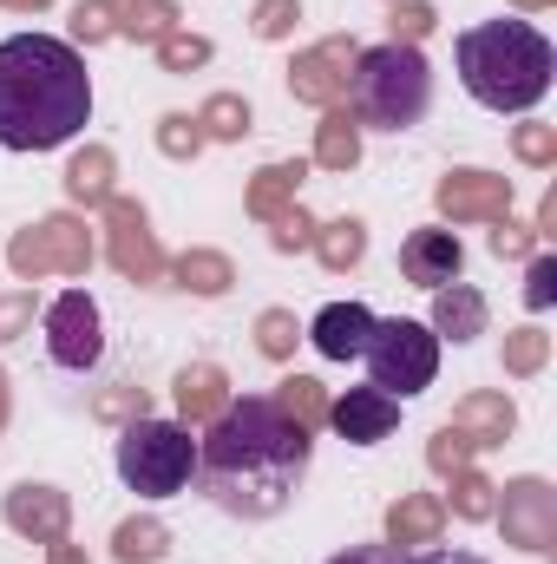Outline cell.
Returning <instances> with one entry per match:
<instances>
[{"instance_id":"cell-1","label":"cell","mask_w":557,"mask_h":564,"mask_svg":"<svg viewBox=\"0 0 557 564\" xmlns=\"http://www.w3.org/2000/svg\"><path fill=\"white\" fill-rule=\"evenodd\" d=\"M308 426H295L276 401H230L197 440V479L230 519H276L308 479Z\"/></svg>"},{"instance_id":"cell-2","label":"cell","mask_w":557,"mask_h":564,"mask_svg":"<svg viewBox=\"0 0 557 564\" xmlns=\"http://www.w3.org/2000/svg\"><path fill=\"white\" fill-rule=\"evenodd\" d=\"M92 119V73L53 33L0 40V151H59Z\"/></svg>"},{"instance_id":"cell-3","label":"cell","mask_w":557,"mask_h":564,"mask_svg":"<svg viewBox=\"0 0 557 564\" xmlns=\"http://www.w3.org/2000/svg\"><path fill=\"white\" fill-rule=\"evenodd\" d=\"M452 59H459V79L466 93L485 106V112H532L545 93H551V40L532 26V20H485V26H466L452 40Z\"/></svg>"},{"instance_id":"cell-4","label":"cell","mask_w":557,"mask_h":564,"mask_svg":"<svg viewBox=\"0 0 557 564\" xmlns=\"http://www.w3.org/2000/svg\"><path fill=\"white\" fill-rule=\"evenodd\" d=\"M348 99H354V126H374V132H414L433 106V73L419 59V46H368L354 53V73H348Z\"/></svg>"},{"instance_id":"cell-5","label":"cell","mask_w":557,"mask_h":564,"mask_svg":"<svg viewBox=\"0 0 557 564\" xmlns=\"http://www.w3.org/2000/svg\"><path fill=\"white\" fill-rule=\"evenodd\" d=\"M197 473V440L177 421H125L119 433V479L139 499H177Z\"/></svg>"},{"instance_id":"cell-6","label":"cell","mask_w":557,"mask_h":564,"mask_svg":"<svg viewBox=\"0 0 557 564\" xmlns=\"http://www.w3.org/2000/svg\"><path fill=\"white\" fill-rule=\"evenodd\" d=\"M361 361H368V388H381L394 401H414V394L433 388V375H439V335L426 322H407V315L374 322Z\"/></svg>"},{"instance_id":"cell-7","label":"cell","mask_w":557,"mask_h":564,"mask_svg":"<svg viewBox=\"0 0 557 564\" xmlns=\"http://www.w3.org/2000/svg\"><path fill=\"white\" fill-rule=\"evenodd\" d=\"M46 355L66 368V375H86L99 368L106 355V335H99V302L86 289H66L53 308H46Z\"/></svg>"},{"instance_id":"cell-8","label":"cell","mask_w":557,"mask_h":564,"mask_svg":"<svg viewBox=\"0 0 557 564\" xmlns=\"http://www.w3.org/2000/svg\"><path fill=\"white\" fill-rule=\"evenodd\" d=\"M505 519V545L518 552H551L557 545V492L545 479H512L505 499H492Z\"/></svg>"},{"instance_id":"cell-9","label":"cell","mask_w":557,"mask_h":564,"mask_svg":"<svg viewBox=\"0 0 557 564\" xmlns=\"http://www.w3.org/2000/svg\"><path fill=\"white\" fill-rule=\"evenodd\" d=\"M86 257H92V243H86V230L73 224V217H46L40 230H26V237H13V250H7V263L20 270V276H46V270H86Z\"/></svg>"},{"instance_id":"cell-10","label":"cell","mask_w":557,"mask_h":564,"mask_svg":"<svg viewBox=\"0 0 557 564\" xmlns=\"http://www.w3.org/2000/svg\"><path fill=\"white\" fill-rule=\"evenodd\" d=\"M439 210L452 217V224H466V217H505L512 210V177H492V171H446L439 177Z\"/></svg>"},{"instance_id":"cell-11","label":"cell","mask_w":557,"mask_h":564,"mask_svg":"<svg viewBox=\"0 0 557 564\" xmlns=\"http://www.w3.org/2000/svg\"><path fill=\"white\" fill-rule=\"evenodd\" d=\"M328 421H335L341 440H354V446H381V440L401 426V401L381 394V388H348V394L328 408Z\"/></svg>"},{"instance_id":"cell-12","label":"cell","mask_w":557,"mask_h":564,"mask_svg":"<svg viewBox=\"0 0 557 564\" xmlns=\"http://www.w3.org/2000/svg\"><path fill=\"white\" fill-rule=\"evenodd\" d=\"M401 270H407V282H419V289H446V282H459V270H466V250H459L452 230L426 224V230H414V237L401 243Z\"/></svg>"},{"instance_id":"cell-13","label":"cell","mask_w":557,"mask_h":564,"mask_svg":"<svg viewBox=\"0 0 557 564\" xmlns=\"http://www.w3.org/2000/svg\"><path fill=\"white\" fill-rule=\"evenodd\" d=\"M368 335H374V315H368L361 302H328V308L308 322V341H315V355H328V361H361Z\"/></svg>"},{"instance_id":"cell-14","label":"cell","mask_w":557,"mask_h":564,"mask_svg":"<svg viewBox=\"0 0 557 564\" xmlns=\"http://www.w3.org/2000/svg\"><path fill=\"white\" fill-rule=\"evenodd\" d=\"M335 66H354V46H348V40H321L315 53H302V59L288 66V86H295V99L335 106V93H348V73H335Z\"/></svg>"},{"instance_id":"cell-15","label":"cell","mask_w":557,"mask_h":564,"mask_svg":"<svg viewBox=\"0 0 557 564\" xmlns=\"http://www.w3.org/2000/svg\"><path fill=\"white\" fill-rule=\"evenodd\" d=\"M7 525L40 539V545H59L66 539V492L53 486H13L7 492Z\"/></svg>"},{"instance_id":"cell-16","label":"cell","mask_w":557,"mask_h":564,"mask_svg":"<svg viewBox=\"0 0 557 564\" xmlns=\"http://www.w3.org/2000/svg\"><path fill=\"white\" fill-rule=\"evenodd\" d=\"M439 341H472V335H485V295L479 289H466V282H446V289H433V322H426Z\"/></svg>"},{"instance_id":"cell-17","label":"cell","mask_w":557,"mask_h":564,"mask_svg":"<svg viewBox=\"0 0 557 564\" xmlns=\"http://www.w3.org/2000/svg\"><path fill=\"white\" fill-rule=\"evenodd\" d=\"M452 433H466L472 446H499L512 426H518V414H512V401L505 394H466L459 408H452Z\"/></svg>"},{"instance_id":"cell-18","label":"cell","mask_w":557,"mask_h":564,"mask_svg":"<svg viewBox=\"0 0 557 564\" xmlns=\"http://www.w3.org/2000/svg\"><path fill=\"white\" fill-rule=\"evenodd\" d=\"M112 224H119V243H112V263L125 270L132 282H151L164 263H157V250H151V237H144V217L132 204H112Z\"/></svg>"},{"instance_id":"cell-19","label":"cell","mask_w":557,"mask_h":564,"mask_svg":"<svg viewBox=\"0 0 557 564\" xmlns=\"http://www.w3.org/2000/svg\"><path fill=\"white\" fill-rule=\"evenodd\" d=\"M446 525V506L433 492H407L394 512H387V545H433Z\"/></svg>"},{"instance_id":"cell-20","label":"cell","mask_w":557,"mask_h":564,"mask_svg":"<svg viewBox=\"0 0 557 564\" xmlns=\"http://www.w3.org/2000/svg\"><path fill=\"white\" fill-rule=\"evenodd\" d=\"M223 408H230V381H223L217 368L197 361V368L177 375V414H184V421H217Z\"/></svg>"},{"instance_id":"cell-21","label":"cell","mask_w":557,"mask_h":564,"mask_svg":"<svg viewBox=\"0 0 557 564\" xmlns=\"http://www.w3.org/2000/svg\"><path fill=\"white\" fill-rule=\"evenodd\" d=\"M171 552V532L157 525V519H125L119 532H112V558L119 564H157Z\"/></svg>"},{"instance_id":"cell-22","label":"cell","mask_w":557,"mask_h":564,"mask_svg":"<svg viewBox=\"0 0 557 564\" xmlns=\"http://www.w3.org/2000/svg\"><path fill=\"white\" fill-rule=\"evenodd\" d=\"M315 250H321V263H328V270H354V263L368 257V224L341 217V224H328V230L315 237Z\"/></svg>"},{"instance_id":"cell-23","label":"cell","mask_w":557,"mask_h":564,"mask_svg":"<svg viewBox=\"0 0 557 564\" xmlns=\"http://www.w3.org/2000/svg\"><path fill=\"white\" fill-rule=\"evenodd\" d=\"M315 158L328 164V171H348L354 158H361V126H354V112H328V126H321V144H315Z\"/></svg>"},{"instance_id":"cell-24","label":"cell","mask_w":557,"mask_h":564,"mask_svg":"<svg viewBox=\"0 0 557 564\" xmlns=\"http://www.w3.org/2000/svg\"><path fill=\"white\" fill-rule=\"evenodd\" d=\"M177 282L184 289H197V295H223L237 270H230V257H217V250H190V257H177Z\"/></svg>"},{"instance_id":"cell-25","label":"cell","mask_w":557,"mask_h":564,"mask_svg":"<svg viewBox=\"0 0 557 564\" xmlns=\"http://www.w3.org/2000/svg\"><path fill=\"white\" fill-rule=\"evenodd\" d=\"M66 191H73L79 204H99V197L112 191V158H106V151H86V158H73V171H66Z\"/></svg>"},{"instance_id":"cell-26","label":"cell","mask_w":557,"mask_h":564,"mask_svg":"<svg viewBox=\"0 0 557 564\" xmlns=\"http://www.w3.org/2000/svg\"><path fill=\"white\" fill-rule=\"evenodd\" d=\"M119 26L144 33V40H164L171 33V0H119Z\"/></svg>"},{"instance_id":"cell-27","label":"cell","mask_w":557,"mask_h":564,"mask_svg":"<svg viewBox=\"0 0 557 564\" xmlns=\"http://www.w3.org/2000/svg\"><path fill=\"white\" fill-rule=\"evenodd\" d=\"M197 126H210V139H243V132H250V106H243L237 93H217Z\"/></svg>"},{"instance_id":"cell-28","label":"cell","mask_w":557,"mask_h":564,"mask_svg":"<svg viewBox=\"0 0 557 564\" xmlns=\"http://www.w3.org/2000/svg\"><path fill=\"white\" fill-rule=\"evenodd\" d=\"M545 355H551V335H545V328H518V335H505V368H512V375H538Z\"/></svg>"},{"instance_id":"cell-29","label":"cell","mask_w":557,"mask_h":564,"mask_svg":"<svg viewBox=\"0 0 557 564\" xmlns=\"http://www.w3.org/2000/svg\"><path fill=\"white\" fill-rule=\"evenodd\" d=\"M492 492H499V486H492L485 473H466V466H459V479H452V512H459V519H492Z\"/></svg>"},{"instance_id":"cell-30","label":"cell","mask_w":557,"mask_h":564,"mask_svg":"<svg viewBox=\"0 0 557 564\" xmlns=\"http://www.w3.org/2000/svg\"><path fill=\"white\" fill-rule=\"evenodd\" d=\"M295 184H302V164H270V171L256 177V191H250V210H256V217H276V204Z\"/></svg>"},{"instance_id":"cell-31","label":"cell","mask_w":557,"mask_h":564,"mask_svg":"<svg viewBox=\"0 0 557 564\" xmlns=\"http://www.w3.org/2000/svg\"><path fill=\"white\" fill-rule=\"evenodd\" d=\"M276 408H282L295 426H315L321 414H328V408H321V388H315V381H302V375H295V381H282Z\"/></svg>"},{"instance_id":"cell-32","label":"cell","mask_w":557,"mask_h":564,"mask_svg":"<svg viewBox=\"0 0 557 564\" xmlns=\"http://www.w3.org/2000/svg\"><path fill=\"white\" fill-rule=\"evenodd\" d=\"M157 59H164L171 73H190V66L210 59V40H197V33H164V40H157Z\"/></svg>"},{"instance_id":"cell-33","label":"cell","mask_w":557,"mask_h":564,"mask_svg":"<svg viewBox=\"0 0 557 564\" xmlns=\"http://www.w3.org/2000/svg\"><path fill=\"white\" fill-rule=\"evenodd\" d=\"M295 335H302V328H295V315H288V308H270V315L256 322V341H263V355H276V361L295 348Z\"/></svg>"},{"instance_id":"cell-34","label":"cell","mask_w":557,"mask_h":564,"mask_svg":"<svg viewBox=\"0 0 557 564\" xmlns=\"http://www.w3.org/2000/svg\"><path fill=\"white\" fill-rule=\"evenodd\" d=\"M512 144H518V158H525V164H551V158H557V126H518Z\"/></svg>"},{"instance_id":"cell-35","label":"cell","mask_w":557,"mask_h":564,"mask_svg":"<svg viewBox=\"0 0 557 564\" xmlns=\"http://www.w3.org/2000/svg\"><path fill=\"white\" fill-rule=\"evenodd\" d=\"M387 26H394L401 46H414L419 33H433V7H426V0H407V7H401V0H394V20H387Z\"/></svg>"},{"instance_id":"cell-36","label":"cell","mask_w":557,"mask_h":564,"mask_svg":"<svg viewBox=\"0 0 557 564\" xmlns=\"http://www.w3.org/2000/svg\"><path fill=\"white\" fill-rule=\"evenodd\" d=\"M26 328H33V289L0 295V341H13V335H26Z\"/></svg>"},{"instance_id":"cell-37","label":"cell","mask_w":557,"mask_h":564,"mask_svg":"<svg viewBox=\"0 0 557 564\" xmlns=\"http://www.w3.org/2000/svg\"><path fill=\"white\" fill-rule=\"evenodd\" d=\"M157 144H164L171 158H190V151L204 144V132H197V119H184V112H171V119L157 126Z\"/></svg>"},{"instance_id":"cell-38","label":"cell","mask_w":557,"mask_h":564,"mask_svg":"<svg viewBox=\"0 0 557 564\" xmlns=\"http://www.w3.org/2000/svg\"><path fill=\"white\" fill-rule=\"evenodd\" d=\"M525 302H532V308H551V302H557V257H532V276H525Z\"/></svg>"},{"instance_id":"cell-39","label":"cell","mask_w":557,"mask_h":564,"mask_svg":"<svg viewBox=\"0 0 557 564\" xmlns=\"http://www.w3.org/2000/svg\"><path fill=\"white\" fill-rule=\"evenodd\" d=\"M466 459H472V440L452 433V426H439V433H433V466H439V473H459Z\"/></svg>"},{"instance_id":"cell-40","label":"cell","mask_w":557,"mask_h":564,"mask_svg":"<svg viewBox=\"0 0 557 564\" xmlns=\"http://www.w3.org/2000/svg\"><path fill=\"white\" fill-rule=\"evenodd\" d=\"M295 20H302V7H295V0H256V33H263V40H282Z\"/></svg>"},{"instance_id":"cell-41","label":"cell","mask_w":557,"mask_h":564,"mask_svg":"<svg viewBox=\"0 0 557 564\" xmlns=\"http://www.w3.org/2000/svg\"><path fill=\"white\" fill-rule=\"evenodd\" d=\"M532 243H538V230H525V224L499 217V230H492V257H532Z\"/></svg>"},{"instance_id":"cell-42","label":"cell","mask_w":557,"mask_h":564,"mask_svg":"<svg viewBox=\"0 0 557 564\" xmlns=\"http://www.w3.org/2000/svg\"><path fill=\"white\" fill-rule=\"evenodd\" d=\"M99 421H139L144 414V394L139 388H112V394H99V408H92Z\"/></svg>"},{"instance_id":"cell-43","label":"cell","mask_w":557,"mask_h":564,"mask_svg":"<svg viewBox=\"0 0 557 564\" xmlns=\"http://www.w3.org/2000/svg\"><path fill=\"white\" fill-rule=\"evenodd\" d=\"M73 33H79V40H106V33H112V7H106V0H79Z\"/></svg>"},{"instance_id":"cell-44","label":"cell","mask_w":557,"mask_h":564,"mask_svg":"<svg viewBox=\"0 0 557 564\" xmlns=\"http://www.w3.org/2000/svg\"><path fill=\"white\" fill-rule=\"evenodd\" d=\"M315 237V224L302 217V210H288V217H276V250H302Z\"/></svg>"},{"instance_id":"cell-45","label":"cell","mask_w":557,"mask_h":564,"mask_svg":"<svg viewBox=\"0 0 557 564\" xmlns=\"http://www.w3.org/2000/svg\"><path fill=\"white\" fill-rule=\"evenodd\" d=\"M335 564H401V545H354V552H341Z\"/></svg>"},{"instance_id":"cell-46","label":"cell","mask_w":557,"mask_h":564,"mask_svg":"<svg viewBox=\"0 0 557 564\" xmlns=\"http://www.w3.org/2000/svg\"><path fill=\"white\" fill-rule=\"evenodd\" d=\"M401 564H485L472 552H401Z\"/></svg>"},{"instance_id":"cell-47","label":"cell","mask_w":557,"mask_h":564,"mask_svg":"<svg viewBox=\"0 0 557 564\" xmlns=\"http://www.w3.org/2000/svg\"><path fill=\"white\" fill-rule=\"evenodd\" d=\"M0 426H7V375H0Z\"/></svg>"},{"instance_id":"cell-48","label":"cell","mask_w":557,"mask_h":564,"mask_svg":"<svg viewBox=\"0 0 557 564\" xmlns=\"http://www.w3.org/2000/svg\"><path fill=\"white\" fill-rule=\"evenodd\" d=\"M7 7H46V0H7Z\"/></svg>"},{"instance_id":"cell-49","label":"cell","mask_w":557,"mask_h":564,"mask_svg":"<svg viewBox=\"0 0 557 564\" xmlns=\"http://www.w3.org/2000/svg\"><path fill=\"white\" fill-rule=\"evenodd\" d=\"M518 7H551V0H518Z\"/></svg>"},{"instance_id":"cell-50","label":"cell","mask_w":557,"mask_h":564,"mask_svg":"<svg viewBox=\"0 0 557 564\" xmlns=\"http://www.w3.org/2000/svg\"><path fill=\"white\" fill-rule=\"evenodd\" d=\"M59 564H79V558H73V552H59Z\"/></svg>"}]
</instances>
